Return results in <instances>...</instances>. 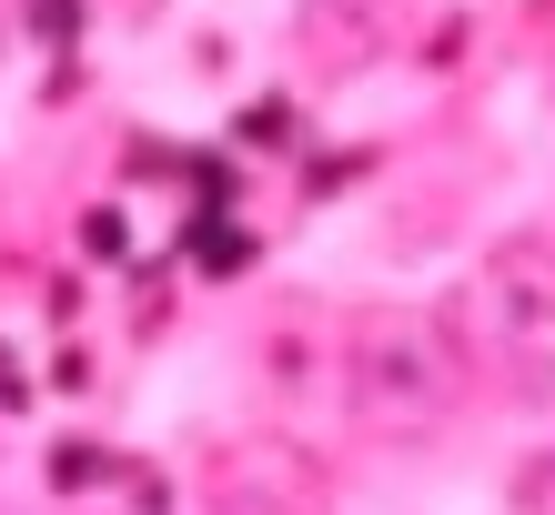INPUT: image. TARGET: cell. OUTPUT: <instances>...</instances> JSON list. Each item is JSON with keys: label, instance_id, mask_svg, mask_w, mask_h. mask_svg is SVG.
Instances as JSON below:
<instances>
[{"label": "cell", "instance_id": "cell-1", "mask_svg": "<svg viewBox=\"0 0 555 515\" xmlns=\"http://www.w3.org/2000/svg\"><path fill=\"white\" fill-rule=\"evenodd\" d=\"M454 404V353L424 313H374L353 334V414L384 435H424Z\"/></svg>", "mask_w": 555, "mask_h": 515}, {"label": "cell", "instance_id": "cell-2", "mask_svg": "<svg viewBox=\"0 0 555 515\" xmlns=\"http://www.w3.org/2000/svg\"><path fill=\"white\" fill-rule=\"evenodd\" d=\"M192 253H203L212 273H233V263H243V233H192Z\"/></svg>", "mask_w": 555, "mask_h": 515}]
</instances>
